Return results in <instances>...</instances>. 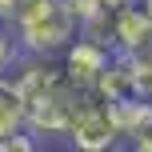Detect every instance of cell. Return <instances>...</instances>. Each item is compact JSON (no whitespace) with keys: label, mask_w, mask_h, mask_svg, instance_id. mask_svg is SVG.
Returning <instances> with one entry per match:
<instances>
[{"label":"cell","mask_w":152,"mask_h":152,"mask_svg":"<svg viewBox=\"0 0 152 152\" xmlns=\"http://www.w3.org/2000/svg\"><path fill=\"white\" fill-rule=\"evenodd\" d=\"M12 80L24 96V124H28V132H44V136H64L72 116L80 112L84 96H88L48 56H28Z\"/></svg>","instance_id":"1"},{"label":"cell","mask_w":152,"mask_h":152,"mask_svg":"<svg viewBox=\"0 0 152 152\" xmlns=\"http://www.w3.org/2000/svg\"><path fill=\"white\" fill-rule=\"evenodd\" d=\"M12 32L28 56H52V52H64L76 40L80 20L72 16V8L64 0H32V4L16 8Z\"/></svg>","instance_id":"2"},{"label":"cell","mask_w":152,"mask_h":152,"mask_svg":"<svg viewBox=\"0 0 152 152\" xmlns=\"http://www.w3.org/2000/svg\"><path fill=\"white\" fill-rule=\"evenodd\" d=\"M64 136L72 140L76 152H112V148L124 140L120 128H116V120H112V112H108V104H104V100H96L92 92L84 96L80 112L72 116V124H68Z\"/></svg>","instance_id":"3"},{"label":"cell","mask_w":152,"mask_h":152,"mask_svg":"<svg viewBox=\"0 0 152 152\" xmlns=\"http://www.w3.org/2000/svg\"><path fill=\"white\" fill-rule=\"evenodd\" d=\"M108 60H112V48H104L100 40H92V36H76L72 44L64 48L60 68L68 72V80L76 84V88L92 92L96 80H100V72L108 68Z\"/></svg>","instance_id":"4"},{"label":"cell","mask_w":152,"mask_h":152,"mask_svg":"<svg viewBox=\"0 0 152 152\" xmlns=\"http://www.w3.org/2000/svg\"><path fill=\"white\" fill-rule=\"evenodd\" d=\"M28 128L24 124V96L20 88H16V80H8L4 72H0V140L12 136V132Z\"/></svg>","instance_id":"5"},{"label":"cell","mask_w":152,"mask_h":152,"mask_svg":"<svg viewBox=\"0 0 152 152\" xmlns=\"http://www.w3.org/2000/svg\"><path fill=\"white\" fill-rule=\"evenodd\" d=\"M16 56H20V40H16V32H12V24L8 20H0V72H8L16 64Z\"/></svg>","instance_id":"6"},{"label":"cell","mask_w":152,"mask_h":152,"mask_svg":"<svg viewBox=\"0 0 152 152\" xmlns=\"http://www.w3.org/2000/svg\"><path fill=\"white\" fill-rule=\"evenodd\" d=\"M0 152H36V140H32L28 128H20V132H12V136L0 140Z\"/></svg>","instance_id":"7"},{"label":"cell","mask_w":152,"mask_h":152,"mask_svg":"<svg viewBox=\"0 0 152 152\" xmlns=\"http://www.w3.org/2000/svg\"><path fill=\"white\" fill-rule=\"evenodd\" d=\"M128 140H132V148H136V152H152V112H148V120L140 124Z\"/></svg>","instance_id":"8"}]
</instances>
